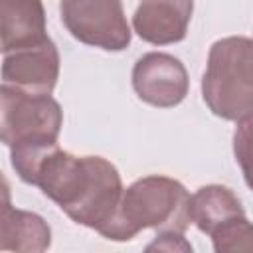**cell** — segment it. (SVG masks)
Here are the masks:
<instances>
[{
	"label": "cell",
	"instance_id": "12",
	"mask_svg": "<svg viewBox=\"0 0 253 253\" xmlns=\"http://www.w3.org/2000/svg\"><path fill=\"white\" fill-rule=\"evenodd\" d=\"M213 249L219 253L225 251H253V223L245 219V215H237L223 225H219L213 233Z\"/></svg>",
	"mask_w": 253,
	"mask_h": 253
},
{
	"label": "cell",
	"instance_id": "2",
	"mask_svg": "<svg viewBox=\"0 0 253 253\" xmlns=\"http://www.w3.org/2000/svg\"><path fill=\"white\" fill-rule=\"evenodd\" d=\"M190 221V194L186 188L166 176H146L123 190L115 215L101 235L113 241H128L146 227L158 233H184Z\"/></svg>",
	"mask_w": 253,
	"mask_h": 253
},
{
	"label": "cell",
	"instance_id": "7",
	"mask_svg": "<svg viewBox=\"0 0 253 253\" xmlns=\"http://www.w3.org/2000/svg\"><path fill=\"white\" fill-rule=\"evenodd\" d=\"M59 75V53L47 38L42 43L4 55V85L34 93L51 95Z\"/></svg>",
	"mask_w": 253,
	"mask_h": 253
},
{
	"label": "cell",
	"instance_id": "1",
	"mask_svg": "<svg viewBox=\"0 0 253 253\" xmlns=\"http://www.w3.org/2000/svg\"><path fill=\"white\" fill-rule=\"evenodd\" d=\"M20 180L38 186L75 223L103 231L123 196L117 168L101 156H75L55 144L12 148Z\"/></svg>",
	"mask_w": 253,
	"mask_h": 253
},
{
	"label": "cell",
	"instance_id": "6",
	"mask_svg": "<svg viewBox=\"0 0 253 253\" xmlns=\"http://www.w3.org/2000/svg\"><path fill=\"white\" fill-rule=\"evenodd\" d=\"M132 87L140 101L168 109L186 99L190 79L178 57L152 51L136 61L132 69Z\"/></svg>",
	"mask_w": 253,
	"mask_h": 253
},
{
	"label": "cell",
	"instance_id": "3",
	"mask_svg": "<svg viewBox=\"0 0 253 253\" xmlns=\"http://www.w3.org/2000/svg\"><path fill=\"white\" fill-rule=\"evenodd\" d=\"M202 95L210 111L225 121L253 115V40H217L208 55Z\"/></svg>",
	"mask_w": 253,
	"mask_h": 253
},
{
	"label": "cell",
	"instance_id": "4",
	"mask_svg": "<svg viewBox=\"0 0 253 253\" xmlns=\"http://www.w3.org/2000/svg\"><path fill=\"white\" fill-rule=\"evenodd\" d=\"M0 136L10 148L55 144L63 113L49 95H34L10 85H2Z\"/></svg>",
	"mask_w": 253,
	"mask_h": 253
},
{
	"label": "cell",
	"instance_id": "10",
	"mask_svg": "<svg viewBox=\"0 0 253 253\" xmlns=\"http://www.w3.org/2000/svg\"><path fill=\"white\" fill-rule=\"evenodd\" d=\"M51 243L49 225L36 213L12 208L8 186H4V204L0 215L2 251H45Z\"/></svg>",
	"mask_w": 253,
	"mask_h": 253
},
{
	"label": "cell",
	"instance_id": "8",
	"mask_svg": "<svg viewBox=\"0 0 253 253\" xmlns=\"http://www.w3.org/2000/svg\"><path fill=\"white\" fill-rule=\"evenodd\" d=\"M194 0H140L132 26L148 43L166 45L182 42L192 20Z\"/></svg>",
	"mask_w": 253,
	"mask_h": 253
},
{
	"label": "cell",
	"instance_id": "13",
	"mask_svg": "<svg viewBox=\"0 0 253 253\" xmlns=\"http://www.w3.org/2000/svg\"><path fill=\"white\" fill-rule=\"evenodd\" d=\"M233 152L245 184L253 190V115L239 121L233 134Z\"/></svg>",
	"mask_w": 253,
	"mask_h": 253
},
{
	"label": "cell",
	"instance_id": "14",
	"mask_svg": "<svg viewBox=\"0 0 253 253\" xmlns=\"http://www.w3.org/2000/svg\"><path fill=\"white\" fill-rule=\"evenodd\" d=\"M192 251V245L184 239L180 231H160L152 243L146 245V251Z\"/></svg>",
	"mask_w": 253,
	"mask_h": 253
},
{
	"label": "cell",
	"instance_id": "9",
	"mask_svg": "<svg viewBox=\"0 0 253 253\" xmlns=\"http://www.w3.org/2000/svg\"><path fill=\"white\" fill-rule=\"evenodd\" d=\"M2 51L12 53L47 40L42 0H2Z\"/></svg>",
	"mask_w": 253,
	"mask_h": 253
},
{
	"label": "cell",
	"instance_id": "11",
	"mask_svg": "<svg viewBox=\"0 0 253 253\" xmlns=\"http://www.w3.org/2000/svg\"><path fill=\"white\" fill-rule=\"evenodd\" d=\"M237 215H245L241 202L225 186H204L190 196V219L208 235Z\"/></svg>",
	"mask_w": 253,
	"mask_h": 253
},
{
	"label": "cell",
	"instance_id": "5",
	"mask_svg": "<svg viewBox=\"0 0 253 253\" xmlns=\"http://www.w3.org/2000/svg\"><path fill=\"white\" fill-rule=\"evenodd\" d=\"M61 22L81 43L121 51L130 43V28L121 0H61Z\"/></svg>",
	"mask_w": 253,
	"mask_h": 253
}]
</instances>
